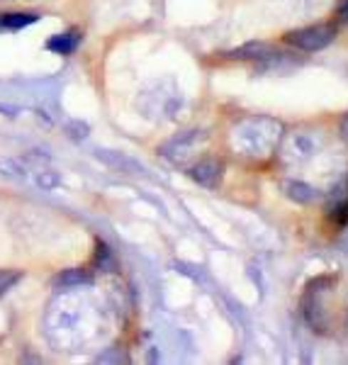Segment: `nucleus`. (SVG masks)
Listing matches in <instances>:
<instances>
[{"mask_svg":"<svg viewBox=\"0 0 348 365\" xmlns=\"http://www.w3.org/2000/svg\"><path fill=\"white\" fill-rule=\"evenodd\" d=\"M39 20V13H29V10H25V13H0V29H22V27H29L34 25V22Z\"/></svg>","mask_w":348,"mask_h":365,"instance_id":"obj_13","label":"nucleus"},{"mask_svg":"<svg viewBox=\"0 0 348 365\" xmlns=\"http://www.w3.org/2000/svg\"><path fill=\"white\" fill-rule=\"evenodd\" d=\"M98 154V158L103 163H108L110 168H115V170H120V173H129V175H137V173H141V168L134 158H129V156H125V154H120V151H110V149H98L96 151Z\"/></svg>","mask_w":348,"mask_h":365,"instance_id":"obj_8","label":"nucleus"},{"mask_svg":"<svg viewBox=\"0 0 348 365\" xmlns=\"http://www.w3.org/2000/svg\"><path fill=\"white\" fill-rule=\"evenodd\" d=\"M22 280V273L20 270H0V297L5 295V292H10L17 282Z\"/></svg>","mask_w":348,"mask_h":365,"instance_id":"obj_14","label":"nucleus"},{"mask_svg":"<svg viewBox=\"0 0 348 365\" xmlns=\"http://www.w3.org/2000/svg\"><path fill=\"white\" fill-rule=\"evenodd\" d=\"M339 17H341V20H348V0H344V3H341V8H339Z\"/></svg>","mask_w":348,"mask_h":365,"instance_id":"obj_18","label":"nucleus"},{"mask_svg":"<svg viewBox=\"0 0 348 365\" xmlns=\"http://www.w3.org/2000/svg\"><path fill=\"white\" fill-rule=\"evenodd\" d=\"M108 329L103 302L83 287H71L51 299L44 314V336L54 351L76 353L98 341Z\"/></svg>","mask_w":348,"mask_h":365,"instance_id":"obj_1","label":"nucleus"},{"mask_svg":"<svg viewBox=\"0 0 348 365\" xmlns=\"http://www.w3.org/2000/svg\"><path fill=\"white\" fill-rule=\"evenodd\" d=\"M282 192H285L290 200H295V202H300V205H309V202H314V200L319 197V190H317V187H312V185H307V182H302V180L282 182Z\"/></svg>","mask_w":348,"mask_h":365,"instance_id":"obj_11","label":"nucleus"},{"mask_svg":"<svg viewBox=\"0 0 348 365\" xmlns=\"http://www.w3.org/2000/svg\"><path fill=\"white\" fill-rule=\"evenodd\" d=\"M91 285H93V275L88 273V270H78V268L63 270V273L56 278V287H61V290H71V287H91Z\"/></svg>","mask_w":348,"mask_h":365,"instance_id":"obj_12","label":"nucleus"},{"mask_svg":"<svg viewBox=\"0 0 348 365\" xmlns=\"http://www.w3.org/2000/svg\"><path fill=\"white\" fill-rule=\"evenodd\" d=\"M336 37V29L332 25H312V27H302L295 29V32H287V42L302 51H319L324 46H329Z\"/></svg>","mask_w":348,"mask_h":365,"instance_id":"obj_3","label":"nucleus"},{"mask_svg":"<svg viewBox=\"0 0 348 365\" xmlns=\"http://www.w3.org/2000/svg\"><path fill=\"white\" fill-rule=\"evenodd\" d=\"M222 173H224L222 161H215V158H203L195 166L188 168V175L203 187H217L222 182Z\"/></svg>","mask_w":348,"mask_h":365,"instance_id":"obj_6","label":"nucleus"},{"mask_svg":"<svg viewBox=\"0 0 348 365\" xmlns=\"http://www.w3.org/2000/svg\"><path fill=\"white\" fill-rule=\"evenodd\" d=\"M96 261H98V266H105V263H110V261H112L110 249H108L105 244H98V256H96Z\"/></svg>","mask_w":348,"mask_h":365,"instance_id":"obj_16","label":"nucleus"},{"mask_svg":"<svg viewBox=\"0 0 348 365\" xmlns=\"http://www.w3.org/2000/svg\"><path fill=\"white\" fill-rule=\"evenodd\" d=\"M81 39L83 37H81L78 29H68V32H63V34H54V37L46 42V49L54 51L58 56H71L81 46Z\"/></svg>","mask_w":348,"mask_h":365,"instance_id":"obj_9","label":"nucleus"},{"mask_svg":"<svg viewBox=\"0 0 348 365\" xmlns=\"http://www.w3.org/2000/svg\"><path fill=\"white\" fill-rule=\"evenodd\" d=\"M317 151V141L312 134H292L285 144L287 161H307Z\"/></svg>","mask_w":348,"mask_h":365,"instance_id":"obj_7","label":"nucleus"},{"mask_svg":"<svg viewBox=\"0 0 348 365\" xmlns=\"http://www.w3.org/2000/svg\"><path fill=\"white\" fill-rule=\"evenodd\" d=\"M163 86H166V81L153 86V93H144V98L151 100V105H146V113L151 117H166V120H170V117L175 115V110H180L183 96L178 88H173V86H170V91L166 93Z\"/></svg>","mask_w":348,"mask_h":365,"instance_id":"obj_4","label":"nucleus"},{"mask_svg":"<svg viewBox=\"0 0 348 365\" xmlns=\"http://www.w3.org/2000/svg\"><path fill=\"white\" fill-rule=\"evenodd\" d=\"M275 54V49L270 44H265V42H249V44H244V46H239V49H232V51H227L224 56H229V58H251V61H265L268 56H273Z\"/></svg>","mask_w":348,"mask_h":365,"instance_id":"obj_10","label":"nucleus"},{"mask_svg":"<svg viewBox=\"0 0 348 365\" xmlns=\"http://www.w3.org/2000/svg\"><path fill=\"white\" fill-rule=\"evenodd\" d=\"M205 139H208V134L200 132V129H195V132H185V134H180V137L170 139L166 146H161V154L166 156L168 161L183 163L193 151L198 149L200 141H205Z\"/></svg>","mask_w":348,"mask_h":365,"instance_id":"obj_5","label":"nucleus"},{"mask_svg":"<svg viewBox=\"0 0 348 365\" xmlns=\"http://www.w3.org/2000/svg\"><path fill=\"white\" fill-rule=\"evenodd\" d=\"M282 144V125L273 117L253 115L232 129V146L246 158H268Z\"/></svg>","mask_w":348,"mask_h":365,"instance_id":"obj_2","label":"nucleus"},{"mask_svg":"<svg viewBox=\"0 0 348 365\" xmlns=\"http://www.w3.org/2000/svg\"><path fill=\"white\" fill-rule=\"evenodd\" d=\"M341 139H344L346 144H348V115L344 117V120H341Z\"/></svg>","mask_w":348,"mask_h":365,"instance_id":"obj_17","label":"nucleus"},{"mask_svg":"<svg viewBox=\"0 0 348 365\" xmlns=\"http://www.w3.org/2000/svg\"><path fill=\"white\" fill-rule=\"evenodd\" d=\"M66 134H68L71 139H76V141L86 139L88 137V125H86V122H68V125H66Z\"/></svg>","mask_w":348,"mask_h":365,"instance_id":"obj_15","label":"nucleus"}]
</instances>
